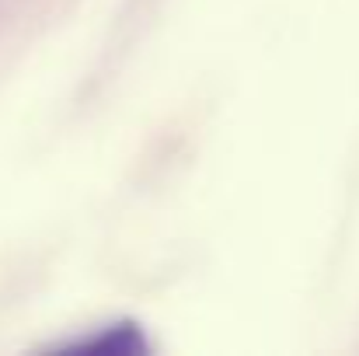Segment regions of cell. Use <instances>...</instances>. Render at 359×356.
<instances>
[{"instance_id":"obj_1","label":"cell","mask_w":359,"mask_h":356,"mask_svg":"<svg viewBox=\"0 0 359 356\" xmlns=\"http://www.w3.org/2000/svg\"><path fill=\"white\" fill-rule=\"evenodd\" d=\"M63 350L91 356H140L150 350V343H147V336L136 322H119V325H105V329H98L84 339H74Z\"/></svg>"}]
</instances>
